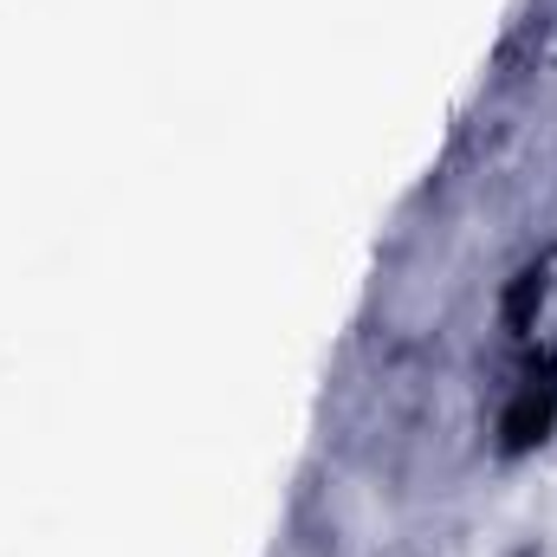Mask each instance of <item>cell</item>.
<instances>
[{
  "instance_id": "1",
  "label": "cell",
  "mask_w": 557,
  "mask_h": 557,
  "mask_svg": "<svg viewBox=\"0 0 557 557\" xmlns=\"http://www.w3.org/2000/svg\"><path fill=\"white\" fill-rule=\"evenodd\" d=\"M552 428H557V357H545V363L512 389V403H506V416H499V447H506V454H532Z\"/></svg>"
},
{
  "instance_id": "2",
  "label": "cell",
  "mask_w": 557,
  "mask_h": 557,
  "mask_svg": "<svg viewBox=\"0 0 557 557\" xmlns=\"http://www.w3.org/2000/svg\"><path fill=\"white\" fill-rule=\"evenodd\" d=\"M532 298H545V267H525V273H519V285H512V298H506V318H512V324H525Z\"/></svg>"
}]
</instances>
